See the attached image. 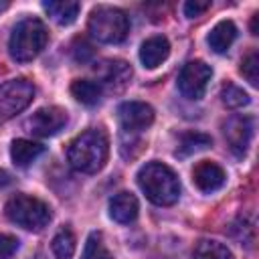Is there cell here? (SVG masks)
Masks as SVG:
<instances>
[{"label":"cell","mask_w":259,"mask_h":259,"mask_svg":"<svg viewBox=\"0 0 259 259\" xmlns=\"http://www.w3.org/2000/svg\"><path fill=\"white\" fill-rule=\"evenodd\" d=\"M208 146H210V136L200 134V132H184L180 136V142H178V148H176V156L186 158L190 154L206 150Z\"/></svg>","instance_id":"obj_19"},{"label":"cell","mask_w":259,"mask_h":259,"mask_svg":"<svg viewBox=\"0 0 259 259\" xmlns=\"http://www.w3.org/2000/svg\"><path fill=\"white\" fill-rule=\"evenodd\" d=\"M12 182V178H10V174L6 172V170H0V188H4V186H8Z\"/></svg>","instance_id":"obj_28"},{"label":"cell","mask_w":259,"mask_h":259,"mask_svg":"<svg viewBox=\"0 0 259 259\" xmlns=\"http://www.w3.org/2000/svg\"><path fill=\"white\" fill-rule=\"evenodd\" d=\"M81 259H111V253H109V249L105 247L101 233L93 231V233L87 237Z\"/></svg>","instance_id":"obj_22"},{"label":"cell","mask_w":259,"mask_h":259,"mask_svg":"<svg viewBox=\"0 0 259 259\" xmlns=\"http://www.w3.org/2000/svg\"><path fill=\"white\" fill-rule=\"evenodd\" d=\"M235 38H237V26H235V22L233 20H221V22H217L210 28V32L206 36V42H208V47L214 53L223 55V53H227L231 49V45L235 42Z\"/></svg>","instance_id":"obj_15"},{"label":"cell","mask_w":259,"mask_h":259,"mask_svg":"<svg viewBox=\"0 0 259 259\" xmlns=\"http://www.w3.org/2000/svg\"><path fill=\"white\" fill-rule=\"evenodd\" d=\"M210 77H212V69L204 61L200 59L188 61L178 75V89L186 99L198 101L204 95Z\"/></svg>","instance_id":"obj_7"},{"label":"cell","mask_w":259,"mask_h":259,"mask_svg":"<svg viewBox=\"0 0 259 259\" xmlns=\"http://www.w3.org/2000/svg\"><path fill=\"white\" fill-rule=\"evenodd\" d=\"M97 83L111 91H121L132 79V67L121 59H107L95 67Z\"/></svg>","instance_id":"obj_11"},{"label":"cell","mask_w":259,"mask_h":259,"mask_svg":"<svg viewBox=\"0 0 259 259\" xmlns=\"http://www.w3.org/2000/svg\"><path fill=\"white\" fill-rule=\"evenodd\" d=\"M67 125V111L57 105H47L36 109L26 119V130L36 138H49L59 134Z\"/></svg>","instance_id":"obj_9"},{"label":"cell","mask_w":259,"mask_h":259,"mask_svg":"<svg viewBox=\"0 0 259 259\" xmlns=\"http://www.w3.org/2000/svg\"><path fill=\"white\" fill-rule=\"evenodd\" d=\"M49 42V30L40 18L28 16L16 22L8 38V53L16 63H28L36 59Z\"/></svg>","instance_id":"obj_3"},{"label":"cell","mask_w":259,"mask_h":259,"mask_svg":"<svg viewBox=\"0 0 259 259\" xmlns=\"http://www.w3.org/2000/svg\"><path fill=\"white\" fill-rule=\"evenodd\" d=\"M208 8H210V2H208V0H202V2H200V0H194V2H192V0H190V2L184 4V16H186V18H198V16L204 14Z\"/></svg>","instance_id":"obj_26"},{"label":"cell","mask_w":259,"mask_h":259,"mask_svg":"<svg viewBox=\"0 0 259 259\" xmlns=\"http://www.w3.org/2000/svg\"><path fill=\"white\" fill-rule=\"evenodd\" d=\"M225 180H227L225 170L219 164L210 162V160L198 162L194 166V170H192V182L202 192H214V190H219L225 184Z\"/></svg>","instance_id":"obj_12"},{"label":"cell","mask_w":259,"mask_h":259,"mask_svg":"<svg viewBox=\"0 0 259 259\" xmlns=\"http://www.w3.org/2000/svg\"><path fill=\"white\" fill-rule=\"evenodd\" d=\"M138 184L146 198L158 206H170L180 196V182L174 170L162 162H148L138 172Z\"/></svg>","instance_id":"obj_2"},{"label":"cell","mask_w":259,"mask_h":259,"mask_svg":"<svg viewBox=\"0 0 259 259\" xmlns=\"http://www.w3.org/2000/svg\"><path fill=\"white\" fill-rule=\"evenodd\" d=\"M117 117L121 125V134L140 136L154 123V109L144 101H123L117 107Z\"/></svg>","instance_id":"obj_8"},{"label":"cell","mask_w":259,"mask_h":259,"mask_svg":"<svg viewBox=\"0 0 259 259\" xmlns=\"http://www.w3.org/2000/svg\"><path fill=\"white\" fill-rule=\"evenodd\" d=\"M75 247H77L75 235L67 227L59 229V233L53 237V243H51V249L57 259H71L75 255Z\"/></svg>","instance_id":"obj_20"},{"label":"cell","mask_w":259,"mask_h":259,"mask_svg":"<svg viewBox=\"0 0 259 259\" xmlns=\"http://www.w3.org/2000/svg\"><path fill=\"white\" fill-rule=\"evenodd\" d=\"M138 212H140V202H138L136 194L121 190L109 198V217L115 223L130 225L138 219Z\"/></svg>","instance_id":"obj_13"},{"label":"cell","mask_w":259,"mask_h":259,"mask_svg":"<svg viewBox=\"0 0 259 259\" xmlns=\"http://www.w3.org/2000/svg\"><path fill=\"white\" fill-rule=\"evenodd\" d=\"M18 249V239L6 233H0V259H8Z\"/></svg>","instance_id":"obj_27"},{"label":"cell","mask_w":259,"mask_h":259,"mask_svg":"<svg viewBox=\"0 0 259 259\" xmlns=\"http://www.w3.org/2000/svg\"><path fill=\"white\" fill-rule=\"evenodd\" d=\"M257 22H259V14H253V18H251V32L253 34H257Z\"/></svg>","instance_id":"obj_29"},{"label":"cell","mask_w":259,"mask_h":259,"mask_svg":"<svg viewBox=\"0 0 259 259\" xmlns=\"http://www.w3.org/2000/svg\"><path fill=\"white\" fill-rule=\"evenodd\" d=\"M241 73H243V77H245L253 87L259 85V53H257V51H251V53L241 61Z\"/></svg>","instance_id":"obj_24"},{"label":"cell","mask_w":259,"mask_h":259,"mask_svg":"<svg viewBox=\"0 0 259 259\" xmlns=\"http://www.w3.org/2000/svg\"><path fill=\"white\" fill-rule=\"evenodd\" d=\"M168 55H170V42L164 34L150 36L140 47V61L146 69H156L168 59Z\"/></svg>","instance_id":"obj_14"},{"label":"cell","mask_w":259,"mask_h":259,"mask_svg":"<svg viewBox=\"0 0 259 259\" xmlns=\"http://www.w3.org/2000/svg\"><path fill=\"white\" fill-rule=\"evenodd\" d=\"M71 93L79 103L91 107V105H97L101 101L103 87L93 79H77L71 83Z\"/></svg>","instance_id":"obj_18"},{"label":"cell","mask_w":259,"mask_h":259,"mask_svg":"<svg viewBox=\"0 0 259 259\" xmlns=\"http://www.w3.org/2000/svg\"><path fill=\"white\" fill-rule=\"evenodd\" d=\"M89 34L107 45L121 42L130 32V18L121 8L115 6H95L87 20Z\"/></svg>","instance_id":"obj_4"},{"label":"cell","mask_w":259,"mask_h":259,"mask_svg":"<svg viewBox=\"0 0 259 259\" xmlns=\"http://www.w3.org/2000/svg\"><path fill=\"white\" fill-rule=\"evenodd\" d=\"M6 8H8V2H0V12L6 10Z\"/></svg>","instance_id":"obj_30"},{"label":"cell","mask_w":259,"mask_h":259,"mask_svg":"<svg viewBox=\"0 0 259 259\" xmlns=\"http://www.w3.org/2000/svg\"><path fill=\"white\" fill-rule=\"evenodd\" d=\"M42 152H45V146L42 144L32 142V140H24V138L14 140L12 146H10V158H12V162L18 168L30 166Z\"/></svg>","instance_id":"obj_17"},{"label":"cell","mask_w":259,"mask_h":259,"mask_svg":"<svg viewBox=\"0 0 259 259\" xmlns=\"http://www.w3.org/2000/svg\"><path fill=\"white\" fill-rule=\"evenodd\" d=\"M42 8L57 24L67 26V24H73L77 20L81 4L73 2V0H47V2H42Z\"/></svg>","instance_id":"obj_16"},{"label":"cell","mask_w":259,"mask_h":259,"mask_svg":"<svg viewBox=\"0 0 259 259\" xmlns=\"http://www.w3.org/2000/svg\"><path fill=\"white\" fill-rule=\"evenodd\" d=\"M221 99H223V103H225L227 107H231V109H241V107L249 105V101H251V97L247 95V91H243V89L237 87L235 83L223 85V89H221Z\"/></svg>","instance_id":"obj_23"},{"label":"cell","mask_w":259,"mask_h":259,"mask_svg":"<svg viewBox=\"0 0 259 259\" xmlns=\"http://www.w3.org/2000/svg\"><path fill=\"white\" fill-rule=\"evenodd\" d=\"M225 132V140L231 148V152L239 158L245 156L251 140H253V132H255V119L251 115H233L225 121L223 125Z\"/></svg>","instance_id":"obj_10"},{"label":"cell","mask_w":259,"mask_h":259,"mask_svg":"<svg viewBox=\"0 0 259 259\" xmlns=\"http://www.w3.org/2000/svg\"><path fill=\"white\" fill-rule=\"evenodd\" d=\"M4 212L14 225L26 231H42L53 217L49 204L30 194H14L12 198H8Z\"/></svg>","instance_id":"obj_5"},{"label":"cell","mask_w":259,"mask_h":259,"mask_svg":"<svg viewBox=\"0 0 259 259\" xmlns=\"http://www.w3.org/2000/svg\"><path fill=\"white\" fill-rule=\"evenodd\" d=\"M93 47L85 40V38H77L75 40V45H73V55H75V59L79 61V63H87L91 57H93Z\"/></svg>","instance_id":"obj_25"},{"label":"cell","mask_w":259,"mask_h":259,"mask_svg":"<svg viewBox=\"0 0 259 259\" xmlns=\"http://www.w3.org/2000/svg\"><path fill=\"white\" fill-rule=\"evenodd\" d=\"M107 154H109V142H107L105 132L91 127V130L79 134L69 144L67 160H69L71 168H75L77 172L95 174L105 166Z\"/></svg>","instance_id":"obj_1"},{"label":"cell","mask_w":259,"mask_h":259,"mask_svg":"<svg viewBox=\"0 0 259 259\" xmlns=\"http://www.w3.org/2000/svg\"><path fill=\"white\" fill-rule=\"evenodd\" d=\"M192 259H233V255L227 249V245L212 241V239H206V241H200L196 245Z\"/></svg>","instance_id":"obj_21"},{"label":"cell","mask_w":259,"mask_h":259,"mask_svg":"<svg viewBox=\"0 0 259 259\" xmlns=\"http://www.w3.org/2000/svg\"><path fill=\"white\" fill-rule=\"evenodd\" d=\"M34 97L32 81L18 77L0 85V123L12 119L16 113L26 109Z\"/></svg>","instance_id":"obj_6"}]
</instances>
